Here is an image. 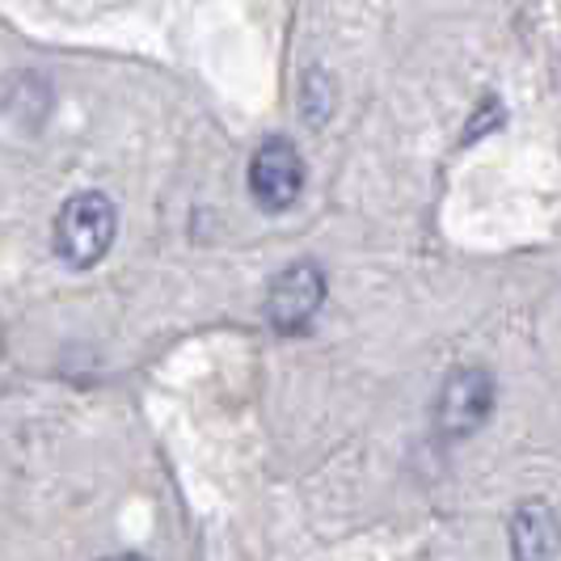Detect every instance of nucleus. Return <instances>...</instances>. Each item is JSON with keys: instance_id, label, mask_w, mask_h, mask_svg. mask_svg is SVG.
Here are the masks:
<instances>
[{"instance_id": "obj_4", "label": "nucleus", "mask_w": 561, "mask_h": 561, "mask_svg": "<svg viewBox=\"0 0 561 561\" xmlns=\"http://www.w3.org/2000/svg\"><path fill=\"white\" fill-rule=\"evenodd\" d=\"M494 414V380L481 367L456 371L439 393V431L444 435H473Z\"/></svg>"}, {"instance_id": "obj_6", "label": "nucleus", "mask_w": 561, "mask_h": 561, "mask_svg": "<svg viewBox=\"0 0 561 561\" xmlns=\"http://www.w3.org/2000/svg\"><path fill=\"white\" fill-rule=\"evenodd\" d=\"M102 561H144V558H136V553H118V558H102Z\"/></svg>"}, {"instance_id": "obj_1", "label": "nucleus", "mask_w": 561, "mask_h": 561, "mask_svg": "<svg viewBox=\"0 0 561 561\" xmlns=\"http://www.w3.org/2000/svg\"><path fill=\"white\" fill-rule=\"evenodd\" d=\"M114 232H118V211L114 203L102 191H84V195H72L56 216V253L59 262L77 266V271H89L98 266L114 245Z\"/></svg>"}, {"instance_id": "obj_2", "label": "nucleus", "mask_w": 561, "mask_h": 561, "mask_svg": "<svg viewBox=\"0 0 561 561\" xmlns=\"http://www.w3.org/2000/svg\"><path fill=\"white\" fill-rule=\"evenodd\" d=\"M305 191V161L291 140H266L250 161V195L262 211H287Z\"/></svg>"}, {"instance_id": "obj_5", "label": "nucleus", "mask_w": 561, "mask_h": 561, "mask_svg": "<svg viewBox=\"0 0 561 561\" xmlns=\"http://www.w3.org/2000/svg\"><path fill=\"white\" fill-rule=\"evenodd\" d=\"M561 524L545 503H528L511 515V558L515 561H558Z\"/></svg>"}, {"instance_id": "obj_3", "label": "nucleus", "mask_w": 561, "mask_h": 561, "mask_svg": "<svg viewBox=\"0 0 561 561\" xmlns=\"http://www.w3.org/2000/svg\"><path fill=\"white\" fill-rule=\"evenodd\" d=\"M325 305V275L312 262H296L287 266L279 279L266 291V321L279 334H300L312 317Z\"/></svg>"}]
</instances>
